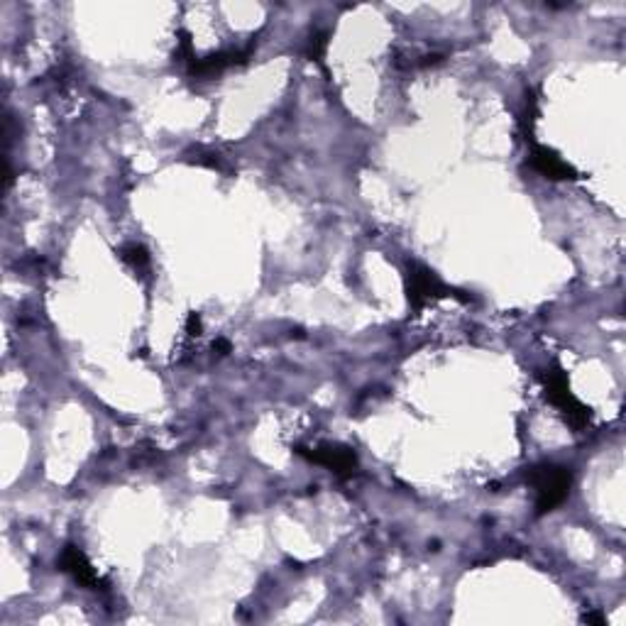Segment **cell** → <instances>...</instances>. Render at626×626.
<instances>
[{"label":"cell","mask_w":626,"mask_h":626,"mask_svg":"<svg viewBox=\"0 0 626 626\" xmlns=\"http://www.w3.org/2000/svg\"><path fill=\"white\" fill-rule=\"evenodd\" d=\"M526 482H529L536 492V514L543 517V514L553 512V509H558L568 500L570 487H573V475H570V470L563 468V465L541 463L529 468Z\"/></svg>","instance_id":"6da1fadb"},{"label":"cell","mask_w":626,"mask_h":626,"mask_svg":"<svg viewBox=\"0 0 626 626\" xmlns=\"http://www.w3.org/2000/svg\"><path fill=\"white\" fill-rule=\"evenodd\" d=\"M543 389H546V399L563 414V419L573 426L575 431H585L592 423V409L587 404L580 401L578 396L570 389V382L565 377L563 367L553 365L551 369L543 372Z\"/></svg>","instance_id":"7a4b0ae2"},{"label":"cell","mask_w":626,"mask_h":626,"mask_svg":"<svg viewBox=\"0 0 626 626\" xmlns=\"http://www.w3.org/2000/svg\"><path fill=\"white\" fill-rule=\"evenodd\" d=\"M404 279H406V298L414 311H423L426 306H431V303H436L438 298H448V296H455L460 301H470V296H463V291L443 284L438 276H436V271H431L421 262H409Z\"/></svg>","instance_id":"3957f363"},{"label":"cell","mask_w":626,"mask_h":626,"mask_svg":"<svg viewBox=\"0 0 626 626\" xmlns=\"http://www.w3.org/2000/svg\"><path fill=\"white\" fill-rule=\"evenodd\" d=\"M293 453H296L298 458L308 460V463L330 470V473L338 475L340 480L352 477V475H357V470H360L355 450L347 446H340V443H318V446H313V448L296 446L293 448Z\"/></svg>","instance_id":"277c9868"},{"label":"cell","mask_w":626,"mask_h":626,"mask_svg":"<svg viewBox=\"0 0 626 626\" xmlns=\"http://www.w3.org/2000/svg\"><path fill=\"white\" fill-rule=\"evenodd\" d=\"M59 570L69 575L76 585L86 587V590H103V580L96 573V568L86 558V553L76 546H64L62 556H59Z\"/></svg>","instance_id":"5b68a950"},{"label":"cell","mask_w":626,"mask_h":626,"mask_svg":"<svg viewBox=\"0 0 626 626\" xmlns=\"http://www.w3.org/2000/svg\"><path fill=\"white\" fill-rule=\"evenodd\" d=\"M529 164L534 171H539L541 176L551 181H573L578 179V169L573 164H568L556 149L551 147H543L531 142V154H529Z\"/></svg>","instance_id":"8992f818"},{"label":"cell","mask_w":626,"mask_h":626,"mask_svg":"<svg viewBox=\"0 0 626 626\" xmlns=\"http://www.w3.org/2000/svg\"><path fill=\"white\" fill-rule=\"evenodd\" d=\"M252 49H254V42H250L242 49H225V52H215V54H208V57H196L191 64H188V74L191 76L220 74V71L230 69V66L245 64L247 59L252 57Z\"/></svg>","instance_id":"52a82bcc"},{"label":"cell","mask_w":626,"mask_h":626,"mask_svg":"<svg viewBox=\"0 0 626 626\" xmlns=\"http://www.w3.org/2000/svg\"><path fill=\"white\" fill-rule=\"evenodd\" d=\"M536 123H539V98H536L534 91H529L526 93V103H524V113H522V132L529 142H534Z\"/></svg>","instance_id":"ba28073f"},{"label":"cell","mask_w":626,"mask_h":626,"mask_svg":"<svg viewBox=\"0 0 626 626\" xmlns=\"http://www.w3.org/2000/svg\"><path fill=\"white\" fill-rule=\"evenodd\" d=\"M188 162L198 164V167L220 171V174H230V167L225 164V159L220 157L218 152H208V149H196V152L191 154V159H188Z\"/></svg>","instance_id":"9c48e42d"},{"label":"cell","mask_w":626,"mask_h":626,"mask_svg":"<svg viewBox=\"0 0 626 626\" xmlns=\"http://www.w3.org/2000/svg\"><path fill=\"white\" fill-rule=\"evenodd\" d=\"M120 257H123L125 262L130 264L132 269H137V271L149 267V252L142 245H137V242H130V245L120 247Z\"/></svg>","instance_id":"30bf717a"},{"label":"cell","mask_w":626,"mask_h":626,"mask_svg":"<svg viewBox=\"0 0 626 626\" xmlns=\"http://www.w3.org/2000/svg\"><path fill=\"white\" fill-rule=\"evenodd\" d=\"M328 32L325 30H315L311 37H308V44H306V57L311 59V62H323L325 57V49H328Z\"/></svg>","instance_id":"8fae6325"},{"label":"cell","mask_w":626,"mask_h":626,"mask_svg":"<svg viewBox=\"0 0 626 626\" xmlns=\"http://www.w3.org/2000/svg\"><path fill=\"white\" fill-rule=\"evenodd\" d=\"M201 330H203L201 315H198V313H188V318H186V333L198 338V335H201Z\"/></svg>","instance_id":"7c38bea8"},{"label":"cell","mask_w":626,"mask_h":626,"mask_svg":"<svg viewBox=\"0 0 626 626\" xmlns=\"http://www.w3.org/2000/svg\"><path fill=\"white\" fill-rule=\"evenodd\" d=\"M213 350L218 352V355H228V352H230V342L225 340V338H218V340L213 342Z\"/></svg>","instance_id":"4fadbf2b"},{"label":"cell","mask_w":626,"mask_h":626,"mask_svg":"<svg viewBox=\"0 0 626 626\" xmlns=\"http://www.w3.org/2000/svg\"><path fill=\"white\" fill-rule=\"evenodd\" d=\"M583 622H585V624H597V626H602V624H605V614H600V612H590V614H585V617H583Z\"/></svg>","instance_id":"5bb4252c"},{"label":"cell","mask_w":626,"mask_h":626,"mask_svg":"<svg viewBox=\"0 0 626 626\" xmlns=\"http://www.w3.org/2000/svg\"><path fill=\"white\" fill-rule=\"evenodd\" d=\"M441 62H443V54H428V57L421 59L419 66H423V69H426V66H436V64H441Z\"/></svg>","instance_id":"9a60e30c"}]
</instances>
